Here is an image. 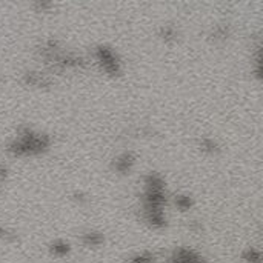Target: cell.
<instances>
[{
  "label": "cell",
  "instance_id": "obj_18",
  "mask_svg": "<svg viewBox=\"0 0 263 263\" xmlns=\"http://www.w3.org/2000/svg\"><path fill=\"white\" fill-rule=\"evenodd\" d=\"M188 230H190L191 233H194V234H202L203 225H202L200 220H190V222H188Z\"/></svg>",
  "mask_w": 263,
  "mask_h": 263
},
{
  "label": "cell",
  "instance_id": "obj_1",
  "mask_svg": "<svg viewBox=\"0 0 263 263\" xmlns=\"http://www.w3.org/2000/svg\"><path fill=\"white\" fill-rule=\"evenodd\" d=\"M52 139L48 134L37 133L31 128H20L17 136L8 143L6 151L12 157H34L49 151Z\"/></svg>",
  "mask_w": 263,
  "mask_h": 263
},
{
  "label": "cell",
  "instance_id": "obj_14",
  "mask_svg": "<svg viewBox=\"0 0 263 263\" xmlns=\"http://www.w3.org/2000/svg\"><path fill=\"white\" fill-rule=\"evenodd\" d=\"M242 260L245 263H262V251L256 247H248L242 251Z\"/></svg>",
  "mask_w": 263,
  "mask_h": 263
},
{
  "label": "cell",
  "instance_id": "obj_11",
  "mask_svg": "<svg viewBox=\"0 0 263 263\" xmlns=\"http://www.w3.org/2000/svg\"><path fill=\"white\" fill-rule=\"evenodd\" d=\"M159 37L165 43H174L179 39V28L176 25H171V23L162 25L160 29H159Z\"/></svg>",
  "mask_w": 263,
  "mask_h": 263
},
{
  "label": "cell",
  "instance_id": "obj_12",
  "mask_svg": "<svg viewBox=\"0 0 263 263\" xmlns=\"http://www.w3.org/2000/svg\"><path fill=\"white\" fill-rule=\"evenodd\" d=\"M199 148H200L202 153H205L208 156H216V154L220 153V145L213 137H202L199 140Z\"/></svg>",
  "mask_w": 263,
  "mask_h": 263
},
{
  "label": "cell",
  "instance_id": "obj_19",
  "mask_svg": "<svg viewBox=\"0 0 263 263\" xmlns=\"http://www.w3.org/2000/svg\"><path fill=\"white\" fill-rule=\"evenodd\" d=\"M34 8L37 12H49L54 8V5L49 2H37V3H34Z\"/></svg>",
  "mask_w": 263,
  "mask_h": 263
},
{
  "label": "cell",
  "instance_id": "obj_8",
  "mask_svg": "<svg viewBox=\"0 0 263 263\" xmlns=\"http://www.w3.org/2000/svg\"><path fill=\"white\" fill-rule=\"evenodd\" d=\"M231 34H233L231 25L227 23V22H222V23L214 25V26L210 29L208 37H210V40H213L214 43H223V42H227V40L231 37Z\"/></svg>",
  "mask_w": 263,
  "mask_h": 263
},
{
  "label": "cell",
  "instance_id": "obj_4",
  "mask_svg": "<svg viewBox=\"0 0 263 263\" xmlns=\"http://www.w3.org/2000/svg\"><path fill=\"white\" fill-rule=\"evenodd\" d=\"M22 82L29 86V88H37V89H45V88H51L54 85V79L51 74L43 72V71H26L22 76Z\"/></svg>",
  "mask_w": 263,
  "mask_h": 263
},
{
  "label": "cell",
  "instance_id": "obj_15",
  "mask_svg": "<svg viewBox=\"0 0 263 263\" xmlns=\"http://www.w3.org/2000/svg\"><path fill=\"white\" fill-rule=\"evenodd\" d=\"M174 203H176V206H177L179 211L186 213V211H190V210L193 208L194 200H193V197H190L188 194H177V196L174 197Z\"/></svg>",
  "mask_w": 263,
  "mask_h": 263
},
{
  "label": "cell",
  "instance_id": "obj_3",
  "mask_svg": "<svg viewBox=\"0 0 263 263\" xmlns=\"http://www.w3.org/2000/svg\"><path fill=\"white\" fill-rule=\"evenodd\" d=\"M166 263H208L206 259L197 253L193 248L188 247H179L176 248L168 257H166Z\"/></svg>",
  "mask_w": 263,
  "mask_h": 263
},
{
  "label": "cell",
  "instance_id": "obj_13",
  "mask_svg": "<svg viewBox=\"0 0 263 263\" xmlns=\"http://www.w3.org/2000/svg\"><path fill=\"white\" fill-rule=\"evenodd\" d=\"M157 254L154 251H140L126 259V263H156L157 262Z\"/></svg>",
  "mask_w": 263,
  "mask_h": 263
},
{
  "label": "cell",
  "instance_id": "obj_20",
  "mask_svg": "<svg viewBox=\"0 0 263 263\" xmlns=\"http://www.w3.org/2000/svg\"><path fill=\"white\" fill-rule=\"evenodd\" d=\"M8 176H9V170H8V166H6L5 163H0V186L5 183V180L8 179Z\"/></svg>",
  "mask_w": 263,
  "mask_h": 263
},
{
  "label": "cell",
  "instance_id": "obj_17",
  "mask_svg": "<svg viewBox=\"0 0 263 263\" xmlns=\"http://www.w3.org/2000/svg\"><path fill=\"white\" fill-rule=\"evenodd\" d=\"M72 200H74L77 205L83 206V205H88V203H89V196H88L86 193H83V191H74V193H72Z\"/></svg>",
  "mask_w": 263,
  "mask_h": 263
},
{
  "label": "cell",
  "instance_id": "obj_9",
  "mask_svg": "<svg viewBox=\"0 0 263 263\" xmlns=\"http://www.w3.org/2000/svg\"><path fill=\"white\" fill-rule=\"evenodd\" d=\"M48 250H49V254L54 256L55 259H65V257H68L71 254L72 247H71L69 242L63 240V239H57V240L49 243Z\"/></svg>",
  "mask_w": 263,
  "mask_h": 263
},
{
  "label": "cell",
  "instance_id": "obj_16",
  "mask_svg": "<svg viewBox=\"0 0 263 263\" xmlns=\"http://www.w3.org/2000/svg\"><path fill=\"white\" fill-rule=\"evenodd\" d=\"M17 240V234L15 231L0 225V242H6V243H11V242H15Z\"/></svg>",
  "mask_w": 263,
  "mask_h": 263
},
{
  "label": "cell",
  "instance_id": "obj_2",
  "mask_svg": "<svg viewBox=\"0 0 263 263\" xmlns=\"http://www.w3.org/2000/svg\"><path fill=\"white\" fill-rule=\"evenodd\" d=\"M92 59L96 60V63L99 65V68L111 76V77H119L123 72V63L120 60V57L117 55V52L106 45H99L97 48H94L92 51Z\"/></svg>",
  "mask_w": 263,
  "mask_h": 263
},
{
  "label": "cell",
  "instance_id": "obj_6",
  "mask_svg": "<svg viewBox=\"0 0 263 263\" xmlns=\"http://www.w3.org/2000/svg\"><path fill=\"white\" fill-rule=\"evenodd\" d=\"M136 160H137V157H136L134 153L125 151V153L119 154V156L112 160L111 168H112V171H116L117 174L125 176V174H129V173L133 171V168H134V165H136Z\"/></svg>",
  "mask_w": 263,
  "mask_h": 263
},
{
  "label": "cell",
  "instance_id": "obj_7",
  "mask_svg": "<svg viewBox=\"0 0 263 263\" xmlns=\"http://www.w3.org/2000/svg\"><path fill=\"white\" fill-rule=\"evenodd\" d=\"M105 240H106L105 234L102 231H97V230H88V231L80 234V243L89 250H96V248L103 247Z\"/></svg>",
  "mask_w": 263,
  "mask_h": 263
},
{
  "label": "cell",
  "instance_id": "obj_5",
  "mask_svg": "<svg viewBox=\"0 0 263 263\" xmlns=\"http://www.w3.org/2000/svg\"><path fill=\"white\" fill-rule=\"evenodd\" d=\"M142 219L143 222L153 230H165L168 227V217L165 210H145L142 208Z\"/></svg>",
  "mask_w": 263,
  "mask_h": 263
},
{
  "label": "cell",
  "instance_id": "obj_10",
  "mask_svg": "<svg viewBox=\"0 0 263 263\" xmlns=\"http://www.w3.org/2000/svg\"><path fill=\"white\" fill-rule=\"evenodd\" d=\"M143 188L149 190H166V182L159 173H148L143 177Z\"/></svg>",
  "mask_w": 263,
  "mask_h": 263
}]
</instances>
